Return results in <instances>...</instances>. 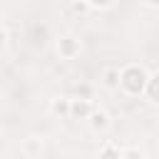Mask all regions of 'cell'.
Listing matches in <instances>:
<instances>
[{
  "instance_id": "4",
  "label": "cell",
  "mask_w": 159,
  "mask_h": 159,
  "mask_svg": "<svg viewBox=\"0 0 159 159\" xmlns=\"http://www.w3.org/2000/svg\"><path fill=\"white\" fill-rule=\"evenodd\" d=\"M2 40H5V35H2V32H0V45H2Z\"/></svg>"
},
{
  "instance_id": "3",
  "label": "cell",
  "mask_w": 159,
  "mask_h": 159,
  "mask_svg": "<svg viewBox=\"0 0 159 159\" xmlns=\"http://www.w3.org/2000/svg\"><path fill=\"white\" fill-rule=\"evenodd\" d=\"M104 119H107V117H104L102 112H99V114H94V127H104V124H107Z\"/></svg>"
},
{
  "instance_id": "2",
  "label": "cell",
  "mask_w": 159,
  "mask_h": 159,
  "mask_svg": "<svg viewBox=\"0 0 159 159\" xmlns=\"http://www.w3.org/2000/svg\"><path fill=\"white\" fill-rule=\"evenodd\" d=\"M72 112L75 114H87V104H72Z\"/></svg>"
},
{
  "instance_id": "1",
  "label": "cell",
  "mask_w": 159,
  "mask_h": 159,
  "mask_svg": "<svg viewBox=\"0 0 159 159\" xmlns=\"http://www.w3.org/2000/svg\"><path fill=\"white\" fill-rule=\"evenodd\" d=\"M117 77H119V72H117V70H109V72L104 75V82H107V87H114V84H117Z\"/></svg>"
}]
</instances>
